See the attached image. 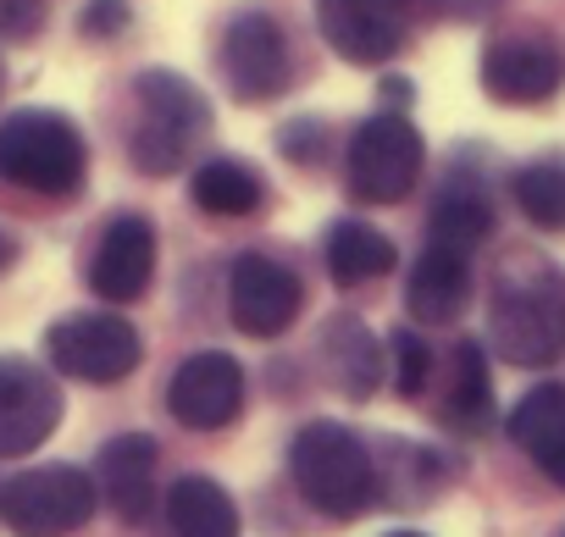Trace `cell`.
Listing matches in <instances>:
<instances>
[{"instance_id":"6da1fadb","label":"cell","mask_w":565,"mask_h":537,"mask_svg":"<svg viewBox=\"0 0 565 537\" xmlns=\"http://www.w3.org/2000/svg\"><path fill=\"white\" fill-rule=\"evenodd\" d=\"M488 339L510 366H554L565 355V272L515 255L488 294Z\"/></svg>"},{"instance_id":"7a4b0ae2","label":"cell","mask_w":565,"mask_h":537,"mask_svg":"<svg viewBox=\"0 0 565 537\" xmlns=\"http://www.w3.org/2000/svg\"><path fill=\"white\" fill-rule=\"evenodd\" d=\"M289 471H295V487L333 520L366 509L377 493V465H372L366 443L339 421H306L295 432Z\"/></svg>"},{"instance_id":"3957f363","label":"cell","mask_w":565,"mask_h":537,"mask_svg":"<svg viewBox=\"0 0 565 537\" xmlns=\"http://www.w3.org/2000/svg\"><path fill=\"white\" fill-rule=\"evenodd\" d=\"M89 150L84 133L62 117V111H12L0 117V178L29 189V194H73L84 183Z\"/></svg>"},{"instance_id":"277c9868","label":"cell","mask_w":565,"mask_h":537,"mask_svg":"<svg viewBox=\"0 0 565 537\" xmlns=\"http://www.w3.org/2000/svg\"><path fill=\"white\" fill-rule=\"evenodd\" d=\"M134 95H139V122L128 133V155H134V167H145L150 178H161L211 128V106H205V95L189 78L161 73V67L139 73Z\"/></svg>"},{"instance_id":"5b68a950","label":"cell","mask_w":565,"mask_h":537,"mask_svg":"<svg viewBox=\"0 0 565 537\" xmlns=\"http://www.w3.org/2000/svg\"><path fill=\"white\" fill-rule=\"evenodd\" d=\"M95 509V476L78 465H40L0 487V515L18 537H67Z\"/></svg>"},{"instance_id":"8992f818","label":"cell","mask_w":565,"mask_h":537,"mask_svg":"<svg viewBox=\"0 0 565 537\" xmlns=\"http://www.w3.org/2000/svg\"><path fill=\"white\" fill-rule=\"evenodd\" d=\"M422 161H427V144L405 117L394 111L366 117L350 139V194L366 205H394L416 189Z\"/></svg>"},{"instance_id":"52a82bcc","label":"cell","mask_w":565,"mask_h":537,"mask_svg":"<svg viewBox=\"0 0 565 537\" xmlns=\"http://www.w3.org/2000/svg\"><path fill=\"white\" fill-rule=\"evenodd\" d=\"M216 67H222L233 100H244V106L277 100L282 89H289V78H295L289 34H282V23L266 18V12H238V18L222 29Z\"/></svg>"},{"instance_id":"ba28073f","label":"cell","mask_w":565,"mask_h":537,"mask_svg":"<svg viewBox=\"0 0 565 537\" xmlns=\"http://www.w3.org/2000/svg\"><path fill=\"white\" fill-rule=\"evenodd\" d=\"M45 355L56 372L78 377V383H122L145 344H139V327L111 316V311H84V316H62L51 333H45Z\"/></svg>"},{"instance_id":"9c48e42d","label":"cell","mask_w":565,"mask_h":537,"mask_svg":"<svg viewBox=\"0 0 565 537\" xmlns=\"http://www.w3.org/2000/svg\"><path fill=\"white\" fill-rule=\"evenodd\" d=\"M427 7H433V0H322L317 23H322V40H328L344 62L377 67V62H388V56L405 45L411 23H416Z\"/></svg>"},{"instance_id":"30bf717a","label":"cell","mask_w":565,"mask_h":537,"mask_svg":"<svg viewBox=\"0 0 565 537\" xmlns=\"http://www.w3.org/2000/svg\"><path fill=\"white\" fill-rule=\"evenodd\" d=\"M300 278L289 272L282 260L249 249L233 260V278H227V311H233V327L249 333V339H277L289 333V322L300 316Z\"/></svg>"},{"instance_id":"8fae6325","label":"cell","mask_w":565,"mask_h":537,"mask_svg":"<svg viewBox=\"0 0 565 537\" xmlns=\"http://www.w3.org/2000/svg\"><path fill=\"white\" fill-rule=\"evenodd\" d=\"M62 421V388L23 355L0 361V460L34 454Z\"/></svg>"},{"instance_id":"7c38bea8","label":"cell","mask_w":565,"mask_h":537,"mask_svg":"<svg viewBox=\"0 0 565 537\" xmlns=\"http://www.w3.org/2000/svg\"><path fill=\"white\" fill-rule=\"evenodd\" d=\"M565 84V56L543 34H510L482 51V89L499 106H537Z\"/></svg>"},{"instance_id":"4fadbf2b","label":"cell","mask_w":565,"mask_h":537,"mask_svg":"<svg viewBox=\"0 0 565 537\" xmlns=\"http://www.w3.org/2000/svg\"><path fill=\"white\" fill-rule=\"evenodd\" d=\"M238 405H244V372H238V361L222 355V350L189 355V361L172 372V383H167V410H172L183 427H194V432L227 427V421L238 416Z\"/></svg>"},{"instance_id":"5bb4252c","label":"cell","mask_w":565,"mask_h":537,"mask_svg":"<svg viewBox=\"0 0 565 537\" xmlns=\"http://www.w3.org/2000/svg\"><path fill=\"white\" fill-rule=\"evenodd\" d=\"M156 278V233L145 216H117L100 244H95V260H89V289L111 305H128L150 289Z\"/></svg>"},{"instance_id":"9a60e30c","label":"cell","mask_w":565,"mask_h":537,"mask_svg":"<svg viewBox=\"0 0 565 537\" xmlns=\"http://www.w3.org/2000/svg\"><path fill=\"white\" fill-rule=\"evenodd\" d=\"M95 487L106 493V504H111L128 526L145 520L150 504H156V443H150L145 432L111 438V443L100 449V460H95Z\"/></svg>"},{"instance_id":"2e32d148","label":"cell","mask_w":565,"mask_h":537,"mask_svg":"<svg viewBox=\"0 0 565 537\" xmlns=\"http://www.w3.org/2000/svg\"><path fill=\"white\" fill-rule=\"evenodd\" d=\"M471 300V260L460 249H444V244H427L411 266V283H405V305L416 322L427 327H444L466 311Z\"/></svg>"},{"instance_id":"e0dca14e","label":"cell","mask_w":565,"mask_h":537,"mask_svg":"<svg viewBox=\"0 0 565 537\" xmlns=\"http://www.w3.org/2000/svg\"><path fill=\"white\" fill-rule=\"evenodd\" d=\"M510 438L554 487H565V388L559 383L532 388L510 410Z\"/></svg>"},{"instance_id":"ac0fdd59","label":"cell","mask_w":565,"mask_h":537,"mask_svg":"<svg viewBox=\"0 0 565 537\" xmlns=\"http://www.w3.org/2000/svg\"><path fill=\"white\" fill-rule=\"evenodd\" d=\"M322 361H328V372H333V383H339V394L344 399H372L377 394V383H383V350L372 344V333H366V322L361 316H333L328 327H322Z\"/></svg>"},{"instance_id":"d6986e66","label":"cell","mask_w":565,"mask_h":537,"mask_svg":"<svg viewBox=\"0 0 565 537\" xmlns=\"http://www.w3.org/2000/svg\"><path fill=\"white\" fill-rule=\"evenodd\" d=\"M167 537H238L227 487L211 476H178L167 493Z\"/></svg>"},{"instance_id":"ffe728a7","label":"cell","mask_w":565,"mask_h":537,"mask_svg":"<svg viewBox=\"0 0 565 537\" xmlns=\"http://www.w3.org/2000/svg\"><path fill=\"white\" fill-rule=\"evenodd\" d=\"M394 260H399V255H394L388 233H377V227H366V222H339V227L328 233V272H333L339 289H361V283L394 272Z\"/></svg>"},{"instance_id":"44dd1931","label":"cell","mask_w":565,"mask_h":537,"mask_svg":"<svg viewBox=\"0 0 565 537\" xmlns=\"http://www.w3.org/2000/svg\"><path fill=\"white\" fill-rule=\"evenodd\" d=\"M493 416V388H488V355L482 344H455V366H449V394L438 405V421L455 432H482Z\"/></svg>"},{"instance_id":"7402d4cb","label":"cell","mask_w":565,"mask_h":537,"mask_svg":"<svg viewBox=\"0 0 565 537\" xmlns=\"http://www.w3.org/2000/svg\"><path fill=\"white\" fill-rule=\"evenodd\" d=\"M427 233H433V244L466 255L471 244H482V238L493 233V200H488L477 183H449V189H438V200H433Z\"/></svg>"},{"instance_id":"603a6c76","label":"cell","mask_w":565,"mask_h":537,"mask_svg":"<svg viewBox=\"0 0 565 537\" xmlns=\"http://www.w3.org/2000/svg\"><path fill=\"white\" fill-rule=\"evenodd\" d=\"M189 194H194V205L211 211V216H249V211H260L266 183H260L255 167H244L238 155H216V161H205V167L194 172Z\"/></svg>"},{"instance_id":"cb8c5ba5","label":"cell","mask_w":565,"mask_h":537,"mask_svg":"<svg viewBox=\"0 0 565 537\" xmlns=\"http://www.w3.org/2000/svg\"><path fill=\"white\" fill-rule=\"evenodd\" d=\"M515 205L532 227L565 233V167L559 161H532L515 172Z\"/></svg>"},{"instance_id":"d4e9b609","label":"cell","mask_w":565,"mask_h":537,"mask_svg":"<svg viewBox=\"0 0 565 537\" xmlns=\"http://www.w3.org/2000/svg\"><path fill=\"white\" fill-rule=\"evenodd\" d=\"M388 344H394V394L399 399H422L427 372H433V350L416 333H394Z\"/></svg>"},{"instance_id":"484cf974","label":"cell","mask_w":565,"mask_h":537,"mask_svg":"<svg viewBox=\"0 0 565 537\" xmlns=\"http://www.w3.org/2000/svg\"><path fill=\"white\" fill-rule=\"evenodd\" d=\"M78 29H84L89 40H117V34L128 29V0H89L84 18H78Z\"/></svg>"},{"instance_id":"4316f807","label":"cell","mask_w":565,"mask_h":537,"mask_svg":"<svg viewBox=\"0 0 565 537\" xmlns=\"http://www.w3.org/2000/svg\"><path fill=\"white\" fill-rule=\"evenodd\" d=\"M282 150L300 155V161L322 155V122H295V128H282Z\"/></svg>"},{"instance_id":"83f0119b","label":"cell","mask_w":565,"mask_h":537,"mask_svg":"<svg viewBox=\"0 0 565 537\" xmlns=\"http://www.w3.org/2000/svg\"><path fill=\"white\" fill-rule=\"evenodd\" d=\"M34 23H40V7H29V0H0V29L29 34Z\"/></svg>"},{"instance_id":"f1b7e54d","label":"cell","mask_w":565,"mask_h":537,"mask_svg":"<svg viewBox=\"0 0 565 537\" xmlns=\"http://www.w3.org/2000/svg\"><path fill=\"white\" fill-rule=\"evenodd\" d=\"M7 266H12V238L0 233V272H7Z\"/></svg>"},{"instance_id":"f546056e","label":"cell","mask_w":565,"mask_h":537,"mask_svg":"<svg viewBox=\"0 0 565 537\" xmlns=\"http://www.w3.org/2000/svg\"><path fill=\"white\" fill-rule=\"evenodd\" d=\"M394 537H422V531H394Z\"/></svg>"}]
</instances>
